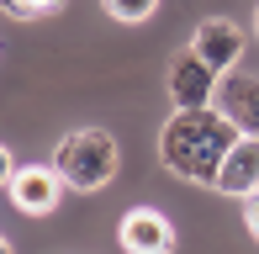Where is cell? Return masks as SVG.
<instances>
[{"label":"cell","mask_w":259,"mask_h":254,"mask_svg":"<svg viewBox=\"0 0 259 254\" xmlns=\"http://www.w3.org/2000/svg\"><path fill=\"white\" fill-rule=\"evenodd\" d=\"M191 48L201 53V59L217 69V74H228V69L238 64V53H243V32L233 27L228 16H211V21H201V27H196Z\"/></svg>","instance_id":"obj_6"},{"label":"cell","mask_w":259,"mask_h":254,"mask_svg":"<svg viewBox=\"0 0 259 254\" xmlns=\"http://www.w3.org/2000/svg\"><path fill=\"white\" fill-rule=\"evenodd\" d=\"M222 90V79H217V69H211L196 48H185L180 59L169 64V96H175V111H201L211 106V96Z\"/></svg>","instance_id":"obj_3"},{"label":"cell","mask_w":259,"mask_h":254,"mask_svg":"<svg viewBox=\"0 0 259 254\" xmlns=\"http://www.w3.org/2000/svg\"><path fill=\"white\" fill-rule=\"evenodd\" d=\"M217 106L238 122L243 138H259V74H228L217 90Z\"/></svg>","instance_id":"obj_8"},{"label":"cell","mask_w":259,"mask_h":254,"mask_svg":"<svg viewBox=\"0 0 259 254\" xmlns=\"http://www.w3.org/2000/svg\"><path fill=\"white\" fill-rule=\"evenodd\" d=\"M238 122L228 117L222 106H201V111H175L159 133V159L169 175L196 180V186H217L222 159L233 154L238 143Z\"/></svg>","instance_id":"obj_1"},{"label":"cell","mask_w":259,"mask_h":254,"mask_svg":"<svg viewBox=\"0 0 259 254\" xmlns=\"http://www.w3.org/2000/svg\"><path fill=\"white\" fill-rule=\"evenodd\" d=\"M254 37H259V11H254Z\"/></svg>","instance_id":"obj_12"},{"label":"cell","mask_w":259,"mask_h":254,"mask_svg":"<svg viewBox=\"0 0 259 254\" xmlns=\"http://www.w3.org/2000/svg\"><path fill=\"white\" fill-rule=\"evenodd\" d=\"M58 0H6L11 16H42V11H53Z\"/></svg>","instance_id":"obj_10"},{"label":"cell","mask_w":259,"mask_h":254,"mask_svg":"<svg viewBox=\"0 0 259 254\" xmlns=\"http://www.w3.org/2000/svg\"><path fill=\"white\" fill-rule=\"evenodd\" d=\"M116 164H122L116 138L101 133V127H79V133H69L64 143L53 148V170L64 175L69 191H101V186H111Z\"/></svg>","instance_id":"obj_2"},{"label":"cell","mask_w":259,"mask_h":254,"mask_svg":"<svg viewBox=\"0 0 259 254\" xmlns=\"http://www.w3.org/2000/svg\"><path fill=\"white\" fill-rule=\"evenodd\" d=\"M106 6V16L111 21H127V27H133V21H148L159 11V0H101Z\"/></svg>","instance_id":"obj_9"},{"label":"cell","mask_w":259,"mask_h":254,"mask_svg":"<svg viewBox=\"0 0 259 254\" xmlns=\"http://www.w3.org/2000/svg\"><path fill=\"white\" fill-rule=\"evenodd\" d=\"M6 191H11V201H16V212L48 217L58 206V196H64V175H58L53 164H27V170H16V175L6 180Z\"/></svg>","instance_id":"obj_4"},{"label":"cell","mask_w":259,"mask_h":254,"mask_svg":"<svg viewBox=\"0 0 259 254\" xmlns=\"http://www.w3.org/2000/svg\"><path fill=\"white\" fill-rule=\"evenodd\" d=\"M116 238H122L127 254H175V228L154 206H133L122 217V228H116Z\"/></svg>","instance_id":"obj_5"},{"label":"cell","mask_w":259,"mask_h":254,"mask_svg":"<svg viewBox=\"0 0 259 254\" xmlns=\"http://www.w3.org/2000/svg\"><path fill=\"white\" fill-rule=\"evenodd\" d=\"M217 191L238 196V201H249V196L259 191V138H238V143H233V154L222 159Z\"/></svg>","instance_id":"obj_7"},{"label":"cell","mask_w":259,"mask_h":254,"mask_svg":"<svg viewBox=\"0 0 259 254\" xmlns=\"http://www.w3.org/2000/svg\"><path fill=\"white\" fill-rule=\"evenodd\" d=\"M243 223H249V233H254V244H259V191L243 201Z\"/></svg>","instance_id":"obj_11"}]
</instances>
